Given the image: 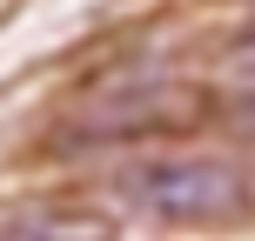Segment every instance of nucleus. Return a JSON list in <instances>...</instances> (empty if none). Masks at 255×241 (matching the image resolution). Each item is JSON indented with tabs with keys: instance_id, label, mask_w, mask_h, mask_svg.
<instances>
[{
	"instance_id": "f257e3e1",
	"label": "nucleus",
	"mask_w": 255,
	"mask_h": 241,
	"mask_svg": "<svg viewBox=\"0 0 255 241\" xmlns=\"http://www.w3.org/2000/svg\"><path fill=\"white\" fill-rule=\"evenodd\" d=\"M121 194L154 221L175 228H229L255 208V181L235 161L215 154H168V161H134L121 174Z\"/></svg>"
},
{
	"instance_id": "f03ea898",
	"label": "nucleus",
	"mask_w": 255,
	"mask_h": 241,
	"mask_svg": "<svg viewBox=\"0 0 255 241\" xmlns=\"http://www.w3.org/2000/svg\"><path fill=\"white\" fill-rule=\"evenodd\" d=\"M208 94L195 80H121L101 87L61 121V148H115V141H148V134H188L208 121Z\"/></svg>"
},
{
	"instance_id": "7ed1b4c3",
	"label": "nucleus",
	"mask_w": 255,
	"mask_h": 241,
	"mask_svg": "<svg viewBox=\"0 0 255 241\" xmlns=\"http://www.w3.org/2000/svg\"><path fill=\"white\" fill-rule=\"evenodd\" d=\"M0 241H121V228L88 201H20L0 208Z\"/></svg>"
},
{
	"instance_id": "20e7f679",
	"label": "nucleus",
	"mask_w": 255,
	"mask_h": 241,
	"mask_svg": "<svg viewBox=\"0 0 255 241\" xmlns=\"http://www.w3.org/2000/svg\"><path fill=\"white\" fill-rule=\"evenodd\" d=\"M222 67H229V74H242V80H255V20L229 40V47H222Z\"/></svg>"
},
{
	"instance_id": "39448f33",
	"label": "nucleus",
	"mask_w": 255,
	"mask_h": 241,
	"mask_svg": "<svg viewBox=\"0 0 255 241\" xmlns=\"http://www.w3.org/2000/svg\"><path fill=\"white\" fill-rule=\"evenodd\" d=\"M229 134H235V141H249V148H255V94H242V101L229 107Z\"/></svg>"
}]
</instances>
